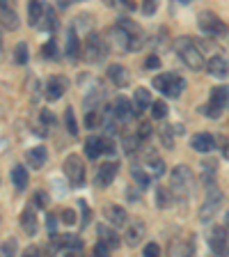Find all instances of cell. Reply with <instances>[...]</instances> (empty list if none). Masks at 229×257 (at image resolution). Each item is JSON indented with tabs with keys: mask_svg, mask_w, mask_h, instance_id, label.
Returning a JSON list of instances; mask_svg holds the SVG:
<instances>
[{
	"mask_svg": "<svg viewBox=\"0 0 229 257\" xmlns=\"http://www.w3.org/2000/svg\"><path fill=\"white\" fill-rule=\"evenodd\" d=\"M174 48H176V53H179V58L183 60V64H186L188 69L199 71V69L204 67V55H202V51H199L197 44L192 42L190 37H179V39H174Z\"/></svg>",
	"mask_w": 229,
	"mask_h": 257,
	"instance_id": "1",
	"label": "cell"
},
{
	"mask_svg": "<svg viewBox=\"0 0 229 257\" xmlns=\"http://www.w3.org/2000/svg\"><path fill=\"white\" fill-rule=\"evenodd\" d=\"M202 170H204V179H206V184H211V177H213L215 170H218V163H215L213 159H211V161H202Z\"/></svg>",
	"mask_w": 229,
	"mask_h": 257,
	"instance_id": "37",
	"label": "cell"
},
{
	"mask_svg": "<svg viewBox=\"0 0 229 257\" xmlns=\"http://www.w3.org/2000/svg\"><path fill=\"white\" fill-rule=\"evenodd\" d=\"M108 76H110V80L117 87H126L131 83V74H128V69L122 67V64H110L108 67Z\"/></svg>",
	"mask_w": 229,
	"mask_h": 257,
	"instance_id": "16",
	"label": "cell"
},
{
	"mask_svg": "<svg viewBox=\"0 0 229 257\" xmlns=\"http://www.w3.org/2000/svg\"><path fill=\"white\" fill-rule=\"evenodd\" d=\"M28 60H30V48H28L26 42H19L14 48V62L16 64H28Z\"/></svg>",
	"mask_w": 229,
	"mask_h": 257,
	"instance_id": "33",
	"label": "cell"
},
{
	"mask_svg": "<svg viewBox=\"0 0 229 257\" xmlns=\"http://www.w3.org/2000/svg\"><path fill=\"white\" fill-rule=\"evenodd\" d=\"M208 101H213L215 106H220V108H227L229 106V87H224V85L213 87V90H211V99H208Z\"/></svg>",
	"mask_w": 229,
	"mask_h": 257,
	"instance_id": "27",
	"label": "cell"
},
{
	"mask_svg": "<svg viewBox=\"0 0 229 257\" xmlns=\"http://www.w3.org/2000/svg\"><path fill=\"white\" fill-rule=\"evenodd\" d=\"M42 14H44L42 0H28V23H30V26H37Z\"/></svg>",
	"mask_w": 229,
	"mask_h": 257,
	"instance_id": "26",
	"label": "cell"
},
{
	"mask_svg": "<svg viewBox=\"0 0 229 257\" xmlns=\"http://www.w3.org/2000/svg\"><path fill=\"white\" fill-rule=\"evenodd\" d=\"M156 10H158V0H142V12L147 16L156 14Z\"/></svg>",
	"mask_w": 229,
	"mask_h": 257,
	"instance_id": "44",
	"label": "cell"
},
{
	"mask_svg": "<svg viewBox=\"0 0 229 257\" xmlns=\"http://www.w3.org/2000/svg\"><path fill=\"white\" fill-rule=\"evenodd\" d=\"M46 223H48V230L53 232V230H55V225H58V220H55V216H48Z\"/></svg>",
	"mask_w": 229,
	"mask_h": 257,
	"instance_id": "53",
	"label": "cell"
},
{
	"mask_svg": "<svg viewBox=\"0 0 229 257\" xmlns=\"http://www.w3.org/2000/svg\"><path fill=\"white\" fill-rule=\"evenodd\" d=\"M197 23H199V30H202L204 35H211V37H222V35L229 32L227 23L220 21L213 12H202L199 19H197Z\"/></svg>",
	"mask_w": 229,
	"mask_h": 257,
	"instance_id": "6",
	"label": "cell"
},
{
	"mask_svg": "<svg viewBox=\"0 0 229 257\" xmlns=\"http://www.w3.org/2000/svg\"><path fill=\"white\" fill-rule=\"evenodd\" d=\"M190 147L195 152H202V154H206V152H211L215 147V138L211 134H195L190 140Z\"/></svg>",
	"mask_w": 229,
	"mask_h": 257,
	"instance_id": "17",
	"label": "cell"
},
{
	"mask_svg": "<svg viewBox=\"0 0 229 257\" xmlns=\"http://www.w3.org/2000/svg\"><path fill=\"white\" fill-rule=\"evenodd\" d=\"M64 122H67V131L71 136H78V124H76V117H74V108L64 110Z\"/></svg>",
	"mask_w": 229,
	"mask_h": 257,
	"instance_id": "35",
	"label": "cell"
},
{
	"mask_svg": "<svg viewBox=\"0 0 229 257\" xmlns=\"http://www.w3.org/2000/svg\"><path fill=\"white\" fill-rule=\"evenodd\" d=\"M62 220L67 225H74L76 223V211H74V209H64V211H62Z\"/></svg>",
	"mask_w": 229,
	"mask_h": 257,
	"instance_id": "46",
	"label": "cell"
},
{
	"mask_svg": "<svg viewBox=\"0 0 229 257\" xmlns=\"http://www.w3.org/2000/svg\"><path fill=\"white\" fill-rule=\"evenodd\" d=\"M144 64H147V69H158V67H160V58H158V55H149V58H147V62H144Z\"/></svg>",
	"mask_w": 229,
	"mask_h": 257,
	"instance_id": "49",
	"label": "cell"
},
{
	"mask_svg": "<svg viewBox=\"0 0 229 257\" xmlns=\"http://www.w3.org/2000/svg\"><path fill=\"white\" fill-rule=\"evenodd\" d=\"M64 175L71 182V186H83L85 184V166L78 154H69L64 159Z\"/></svg>",
	"mask_w": 229,
	"mask_h": 257,
	"instance_id": "7",
	"label": "cell"
},
{
	"mask_svg": "<svg viewBox=\"0 0 229 257\" xmlns=\"http://www.w3.org/2000/svg\"><path fill=\"white\" fill-rule=\"evenodd\" d=\"M151 106V94L147 87H138L133 94V101H131V110L135 112V115H142L147 108Z\"/></svg>",
	"mask_w": 229,
	"mask_h": 257,
	"instance_id": "13",
	"label": "cell"
},
{
	"mask_svg": "<svg viewBox=\"0 0 229 257\" xmlns=\"http://www.w3.org/2000/svg\"><path fill=\"white\" fill-rule=\"evenodd\" d=\"M74 30H83V32H92L94 30V19H92V14H80L76 16V21H74Z\"/></svg>",
	"mask_w": 229,
	"mask_h": 257,
	"instance_id": "32",
	"label": "cell"
},
{
	"mask_svg": "<svg viewBox=\"0 0 229 257\" xmlns=\"http://www.w3.org/2000/svg\"><path fill=\"white\" fill-rule=\"evenodd\" d=\"M64 53H67V58H69V60H78V55H80L78 32H76L74 28L67 32V48H64Z\"/></svg>",
	"mask_w": 229,
	"mask_h": 257,
	"instance_id": "22",
	"label": "cell"
},
{
	"mask_svg": "<svg viewBox=\"0 0 229 257\" xmlns=\"http://www.w3.org/2000/svg\"><path fill=\"white\" fill-rule=\"evenodd\" d=\"M172 200H174V195H172L170 188H156V207L160 209H170L172 207Z\"/></svg>",
	"mask_w": 229,
	"mask_h": 257,
	"instance_id": "31",
	"label": "cell"
},
{
	"mask_svg": "<svg viewBox=\"0 0 229 257\" xmlns=\"http://www.w3.org/2000/svg\"><path fill=\"white\" fill-rule=\"evenodd\" d=\"M85 154L90 156V159H99L101 154H106V138H96V136L87 138L85 140Z\"/></svg>",
	"mask_w": 229,
	"mask_h": 257,
	"instance_id": "21",
	"label": "cell"
},
{
	"mask_svg": "<svg viewBox=\"0 0 229 257\" xmlns=\"http://www.w3.org/2000/svg\"><path fill=\"white\" fill-rule=\"evenodd\" d=\"M12 182H14V186L19 188V191L28 188V168L26 166H14L12 168Z\"/></svg>",
	"mask_w": 229,
	"mask_h": 257,
	"instance_id": "29",
	"label": "cell"
},
{
	"mask_svg": "<svg viewBox=\"0 0 229 257\" xmlns=\"http://www.w3.org/2000/svg\"><path fill=\"white\" fill-rule=\"evenodd\" d=\"M39 252H42V248H39V246H30L26 250V255H39Z\"/></svg>",
	"mask_w": 229,
	"mask_h": 257,
	"instance_id": "54",
	"label": "cell"
},
{
	"mask_svg": "<svg viewBox=\"0 0 229 257\" xmlns=\"http://www.w3.org/2000/svg\"><path fill=\"white\" fill-rule=\"evenodd\" d=\"M224 225H227V227H229V214L224 216Z\"/></svg>",
	"mask_w": 229,
	"mask_h": 257,
	"instance_id": "56",
	"label": "cell"
},
{
	"mask_svg": "<svg viewBox=\"0 0 229 257\" xmlns=\"http://www.w3.org/2000/svg\"><path fill=\"white\" fill-rule=\"evenodd\" d=\"M149 168L156 177H160L163 172H165V163H163V159H158V156H154V154L149 156Z\"/></svg>",
	"mask_w": 229,
	"mask_h": 257,
	"instance_id": "38",
	"label": "cell"
},
{
	"mask_svg": "<svg viewBox=\"0 0 229 257\" xmlns=\"http://www.w3.org/2000/svg\"><path fill=\"white\" fill-rule=\"evenodd\" d=\"M160 138H163V143H165L167 150H172V147H174V140H172V136H170V128H163Z\"/></svg>",
	"mask_w": 229,
	"mask_h": 257,
	"instance_id": "50",
	"label": "cell"
},
{
	"mask_svg": "<svg viewBox=\"0 0 229 257\" xmlns=\"http://www.w3.org/2000/svg\"><path fill=\"white\" fill-rule=\"evenodd\" d=\"M176 3H190V0H176Z\"/></svg>",
	"mask_w": 229,
	"mask_h": 257,
	"instance_id": "57",
	"label": "cell"
},
{
	"mask_svg": "<svg viewBox=\"0 0 229 257\" xmlns=\"http://www.w3.org/2000/svg\"><path fill=\"white\" fill-rule=\"evenodd\" d=\"M208 246L215 255H224L227 252V230L224 227H213V232L208 236Z\"/></svg>",
	"mask_w": 229,
	"mask_h": 257,
	"instance_id": "12",
	"label": "cell"
},
{
	"mask_svg": "<svg viewBox=\"0 0 229 257\" xmlns=\"http://www.w3.org/2000/svg\"><path fill=\"white\" fill-rule=\"evenodd\" d=\"M142 252H144V255H147V257H156V255H158V252H160V248H158V243H147Z\"/></svg>",
	"mask_w": 229,
	"mask_h": 257,
	"instance_id": "47",
	"label": "cell"
},
{
	"mask_svg": "<svg viewBox=\"0 0 229 257\" xmlns=\"http://www.w3.org/2000/svg\"><path fill=\"white\" fill-rule=\"evenodd\" d=\"M74 3H85V0H60L62 7H69V5H74Z\"/></svg>",
	"mask_w": 229,
	"mask_h": 257,
	"instance_id": "55",
	"label": "cell"
},
{
	"mask_svg": "<svg viewBox=\"0 0 229 257\" xmlns=\"http://www.w3.org/2000/svg\"><path fill=\"white\" fill-rule=\"evenodd\" d=\"M42 122L44 124H55V115L51 110H42Z\"/></svg>",
	"mask_w": 229,
	"mask_h": 257,
	"instance_id": "52",
	"label": "cell"
},
{
	"mask_svg": "<svg viewBox=\"0 0 229 257\" xmlns=\"http://www.w3.org/2000/svg\"><path fill=\"white\" fill-rule=\"evenodd\" d=\"M115 175H117V163H101V168L96 170V184L99 186H110L112 182H115Z\"/></svg>",
	"mask_w": 229,
	"mask_h": 257,
	"instance_id": "14",
	"label": "cell"
},
{
	"mask_svg": "<svg viewBox=\"0 0 229 257\" xmlns=\"http://www.w3.org/2000/svg\"><path fill=\"white\" fill-rule=\"evenodd\" d=\"M154 87L158 92H163L165 96L176 99V96H181V92L186 90V80L179 74H160L154 78Z\"/></svg>",
	"mask_w": 229,
	"mask_h": 257,
	"instance_id": "3",
	"label": "cell"
},
{
	"mask_svg": "<svg viewBox=\"0 0 229 257\" xmlns=\"http://www.w3.org/2000/svg\"><path fill=\"white\" fill-rule=\"evenodd\" d=\"M108 252H110V248H108L103 241H99V243L94 246V255H108Z\"/></svg>",
	"mask_w": 229,
	"mask_h": 257,
	"instance_id": "51",
	"label": "cell"
},
{
	"mask_svg": "<svg viewBox=\"0 0 229 257\" xmlns=\"http://www.w3.org/2000/svg\"><path fill=\"white\" fill-rule=\"evenodd\" d=\"M42 55L46 60H55L58 58V44H55V39H48L46 44L42 46Z\"/></svg>",
	"mask_w": 229,
	"mask_h": 257,
	"instance_id": "36",
	"label": "cell"
},
{
	"mask_svg": "<svg viewBox=\"0 0 229 257\" xmlns=\"http://www.w3.org/2000/svg\"><path fill=\"white\" fill-rule=\"evenodd\" d=\"M78 204H80V209H83V227H85V225L90 223V207H87L85 200H78Z\"/></svg>",
	"mask_w": 229,
	"mask_h": 257,
	"instance_id": "48",
	"label": "cell"
},
{
	"mask_svg": "<svg viewBox=\"0 0 229 257\" xmlns=\"http://www.w3.org/2000/svg\"><path fill=\"white\" fill-rule=\"evenodd\" d=\"M99 241H103L108 248H117L119 246V234L108 225H99Z\"/></svg>",
	"mask_w": 229,
	"mask_h": 257,
	"instance_id": "23",
	"label": "cell"
},
{
	"mask_svg": "<svg viewBox=\"0 0 229 257\" xmlns=\"http://www.w3.org/2000/svg\"><path fill=\"white\" fill-rule=\"evenodd\" d=\"M16 250H19V243H16V239H7L3 246H0V252L3 255H16Z\"/></svg>",
	"mask_w": 229,
	"mask_h": 257,
	"instance_id": "41",
	"label": "cell"
},
{
	"mask_svg": "<svg viewBox=\"0 0 229 257\" xmlns=\"http://www.w3.org/2000/svg\"><path fill=\"white\" fill-rule=\"evenodd\" d=\"M0 26L5 28V30H16L19 28V16L10 7L7 0H0Z\"/></svg>",
	"mask_w": 229,
	"mask_h": 257,
	"instance_id": "11",
	"label": "cell"
},
{
	"mask_svg": "<svg viewBox=\"0 0 229 257\" xmlns=\"http://www.w3.org/2000/svg\"><path fill=\"white\" fill-rule=\"evenodd\" d=\"M172 191L179 198H188L195 191V175L188 166H176L172 170Z\"/></svg>",
	"mask_w": 229,
	"mask_h": 257,
	"instance_id": "2",
	"label": "cell"
},
{
	"mask_svg": "<svg viewBox=\"0 0 229 257\" xmlns=\"http://www.w3.org/2000/svg\"><path fill=\"white\" fill-rule=\"evenodd\" d=\"M108 39H110V44L115 48H119V51H133V39H131V35H128L126 30H122L119 26H115L108 32Z\"/></svg>",
	"mask_w": 229,
	"mask_h": 257,
	"instance_id": "10",
	"label": "cell"
},
{
	"mask_svg": "<svg viewBox=\"0 0 229 257\" xmlns=\"http://www.w3.org/2000/svg\"><path fill=\"white\" fill-rule=\"evenodd\" d=\"M206 69L211 76L215 78H227L229 76V62L222 58V55H213V58L206 62Z\"/></svg>",
	"mask_w": 229,
	"mask_h": 257,
	"instance_id": "15",
	"label": "cell"
},
{
	"mask_svg": "<svg viewBox=\"0 0 229 257\" xmlns=\"http://www.w3.org/2000/svg\"><path fill=\"white\" fill-rule=\"evenodd\" d=\"M131 101H128L126 96H117L115 101H112V115L117 119H126L128 115H131Z\"/></svg>",
	"mask_w": 229,
	"mask_h": 257,
	"instance_id": "24",
	"label": "cell"
},
{
	"mask_svg": "<svg viewBox=\"0 0 229 257\" xmlns=\"http://www.w3.org/2000/svg\"><path fill=\"white\" fill-rule=\"evenodd\" d=\"M37 26H42L44 30H48V32H53L55 28H58V16H55V12L51 10V7L44 5V14H42V19H39Z\"/></svg>",
	"mask_w": 229,
	"mask_h": 257,
	"instance_id": "28",
	"label": "cell"
},
{
	"mask_svg": "<svg viewBox=\"0 0 229 257\" xmlns=\"http://www.w3.org/2000/svg\"><path fill=\"white\" fill-rule=\"evenodd\" d=\"M101 108H90V112L85 115V126L87 128H96L101 126Z\"/></svg>",
	"mask_w": 229,
	"mask_h": 257,
	"instance_id": "34",
	"label": "cell"
},
{
	"mask_svg": "<svg viewBox=\"0 0 229 257\" xmlns=\"http://www.w3.org/2000/svg\"><path fill=\"white\" fill-rule=\"evenodd\" d=\"M106 218L110 220V225H115V227H124V225L128 223L126 209L119 207V204H110V207L106 209Z\"/></svg>",
	"mask_w": 229,
	"mask_h": 257,
	"instance_id": "18",
	"label": "cell"
},
{
	"mask_svg": "<svg viewBox=\"0 0 229 257\" xmlns=\"http://www.w3.org/2000/svg\"><path fill=\"white\" fill-rule=\"evenodd\" d=\"M83 246H85V241L76 234H53L51 236V248H53V250L64 248V250H71V252H80Z\"/></svg>",
	"mask_w": 229,
	"mask_h": 257,
	"instance_id": "8",
	"label": "cell"
},
{
	"mask_svg": "<svg viewBox=\"0 0 229 257\" xmlns=\"http://www.w3.org/2000/svg\"><path fill=\"white\" fill-rule=\"evenodd\" d=\"M135 136H138V140H144L151 136V124L149 122H140L138 124V131H135Z\"/></svg>",
	"mask_w": 229,
	"mask_h": 257,
	"instance_id": "42",
	"label": "cell"
},
{
	"mask_svg": "<svg viewBox=\"0 0 229 257\" xmlns=\"http://www.w3.org/2000/svg\"><path fill=\"white\" fill-rule=\"evenodd\" d=\"M204 115H206V117H211V119H218L220 117V115H222V108H220V106H215V103L213 101H208L206 103V106H204Z\"/></svg>",
	"mask_w": 229,
	"mask_h": 257,
	"instance_id": "40",
	"label": "cell"
},
{
	"mask_svg": "<svg viewBox=\"0 0 229 257\" xmlns=\"http://www.w3.org/2000/svg\"><path fill=\"white\" fill-rule=\"evenodd\" d=\"M67 78L64 76H53V78L46 83V87H44V96H46L48 101H58L60 96L67 92Z\"/></svg>",
	"mask_w": 229,
	"mask_h": 257,
	"instance_id": "9",
	"label": "cell"
},
{
	"mask_svg": "<svg viewBox=\"0 0 229 257\" xmlns=\"http://www.w3.org/2000/svg\"><path fill=\"white\" fill-rule=\"evenodd\" d=\"M135 147H138V136H126L124 138V150L131 154V152H135Z\"/></svg>",
	"mask_w": 229,
	"mask_h": 257,
	"instance_id": "45",
	"label": "cell"
},
{
	"mask_svg": "<svg viewBox=\"0 0 229 257\" xmlns=\"http://www.w3.org/2000/svg\"><path fill=\"white\" fill-rule=\"evenodd\" d=\"M46 159H48V154H46V147H44V145H37V147H32V150H28V154H26V161L30 163V168H35V170L44 168Z\"/></svg>",
	"mask_w": 229,
	"mask_h": 257,
	"instance_id": "20",
	"label": "cell"
},
{
	"mask_svg": "<svg viewBox=\"0 0 229 257\" xmlns=\"http://www.w3.org/2000/svg\"><path fill=\"white\" fill-rule=\"evenodd\" d=\"M151 115H154V119H163L167 115V103L165 101H156V103H151Z\"/></svg>",
	"mask_w": 229,
	"mask_h": 257,
	"instance_id": "39",
	"label": "cell"
},
{
	"mask_svg": "<svg viewBox=\"0 0 229 257\" xmlns=\"http://www.w3.org/2000/svg\"><path fill=\"white\" fill-rule=\"evenodd\" d=\"M21 227L30 236L37 234V216H35V211H32V209H23V211H21Z\"/></svg>",
	"mask_w": 229,
	"mask_h": 257,
	"instance_id": "25",
	"label": "cell"
},
{
	"mask_svg": "<svg viewBox=\"0 0 229 257\" xmlns=\"http://www.w3.org/2000/svg\"><path fill=\"white\" fill-rule=\"evenodd\" d=\"M144 234H147V227H144V223H142V220H135V223L128 225V230H126V243H128V246H138L140 241L144 239Z\"/></svg>",
	"mask_w": 229,
	"mask_h": 257,
	"instance_id": "19",
	"label": "cell"
},
{
	"mask_svg": "<svg viewBox=\"0 0 229 257\" xmlns=\"http://www.w3.org/2000/svg\"><path fill=\"white\" fill-rule=\"evenodd\" d=\"M222 198H224L222 191L211 184V186H208V193H206V200H204L202 209H199V220H202V223H208V220L218 214L220 204H222Z\"/></svg>",
	"mask_w": 229,
	"mask_h": 257,
	"instance_id": "5",
	"label": "cell"
},
{
	"mask_svg": "<svg viewBox=\"0 0 229 257\" xmlns=\"http://www.w3.org/2000/svg\"><path fill=\"white\" fill-rule=\"evenodd\" d=\"M131 177L135 179V186H140V188H149V184H151V177L144 172V168L142 166H133L131 168Z\"/></svg>",
	"mask_w": 229,
	"mask_h": 257,
	"instance_id": "30",
	"label": "cell"
},
{
	"mask_svg": "<svg viewBox=\"0 0 229 257\" xmlns=\"http://www.w3.org/2000/svg\"><path fill=\"white\" fill-rule=\"evenodd\" d=\"M48 202H51V200H48V193L46 191H35V207L46 209Z\"/></svg>",
	"mask_w": 229,
	"mask_h": 257,
	"instance_id": "43",
	"label": "cell"
},
{
	"mask_svg": "<svg viewBox=\"0 0 229 257\" xmlns=\"http://www.w3.org/2000/svg\"><path fill=\"white\" fill-rule=\"evenodd\" d=\"M83 55H85L87 62H101L108 55V44L101 39V35H96L94 30L87 32L85 46H83Z\"/></svg>",
	"mask_w": 229,
	"mask_h": 257,
	"instance_id": "4",
	"label": "cell"
}]
</instances>
